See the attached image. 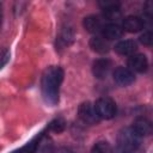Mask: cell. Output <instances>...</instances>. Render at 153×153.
<instances>
[{
    "label": "cell",
    "instance_id": "obj_1",
    "mask_svg": "<svg viewBox=\"0 0 153 153\" xmlns=\"http://www.w3.org/2000/svg\"><path fill=\"white\" fill-rule=\"evenodd\" d=\"M63 80V69L57 66L48 67L41 81L42 96L47 104L54 106L59 103V94H60V86Z\"/></svg>",
    "mask_w": 153,
    "mask_h": 153
},
{
    "label": "cell",
    "instance_id": "obj_2",
    "mask_svg": "<svg viewBox=\"0 0 153 153\" xmlns=\"http://www.w3.org/2000/svg\"><path fill=\"white\" fill-rule=\"evenodd\" d=\"M141 136L137 135L131 127L124 128L117 136V153H141Z\"/></svg>",
    "mask_w": 153,
    "mask_h": 153
},
{
    "label": "cell",
    "instance_id": "obj_3",
    "mask_svg": "<svg viewBox=\"0 0 153 153\" xmlns=\"http://www.w3.org/2000/svg\"><path fill=\"white\" fill-rule=\"evenodd\" d=\"M93 105H94L96 112H97V115H98L99 118L111 120L116 115V111H117L116 104H115V102L111 98L102 97V98L97 99Z\"/></svg>",
    "mask_w": 153,
    "mask_h": 153
},
{
    "label": "cell",
    "instance_id": "obj_4",
    "mask_svg": "<svg viewBox=\"0 0 153 153\" xmlns=\"http://www.w3.org/2000/svg\"><path fill=\"white\" fill-rule=\"evenodd\" d=\"M78 115H79V118L86 123V124H97L99 122V117L96 112V109H94V105L91 104L90 102H84L79 105L78 108Z\"/></svg>",
    "mask_w": 153,
    "mask_h": 153
},
{
    "label": "cell",
    "instance_id": "obj_5",
    "mask_svg": "<svg viewBox=\"0 0 153 153\" xmlns=\"http://www.w3.org/2000/svg\"><path fill=\"white\" fill-rule=\"evenodd\" d=\"M112 76H114V80L121 86H128V85L133 84L135 80L134 72H131L129 68L122 67V66H118L117 68H115Z\"/></svg>",
    "mask_w": 153,
    "mask_h": 153
},
{
    "label": "cell",
    "instance_id": "obj_6",
    "mask_svg": "<svg viewBox=\"0 0 153 153\" xmlns=\"http://www.w3.org/2000/svg\"><path fill=\"white\" fill-rule=\"evenodd\" d=\"M99 6L103 10V17L106 20L115 22L116 19L120 18V16H121L120 2H116V1H100Z\"/></svg>",
    "mask_w": 153,
    "mask_h": 153
},
{
    "label": "cell",
    "instance_id": "obj_7",
    "mask_svg": "<svg viewBox=\"0 0 153 153\" xmlns=\"http://www.w3.org/2000/svg\"><path fill=\"white\" fill-rule=\"evenodd\" d=\"M128 67L131 72L145 73L148 69V60L143 54H133L128 59Z\"/></svg>",
    "mask_w": 153,
    "mask_h": 153
},
{
    "label": "cell",
    "instance_id": "obj_8",
    "mask_svg": "<svg viewBox=\"0 0 153 153\" xmlns=\"http://www.w3.org/2000/svg\"><path fill=\"white\" fill-rule=\"evenodd\" d=\"M111 67H112V62L109 59H99L93 62L92 73L97 79H104L109 74Z\"/></svg>",
    "mask_w": 153,
    "mask_h": 153
},
{
    "label": "cell",
    "instance_id": "obj_9",
    "mask_svg": "<svg viewBox=\"0 0 153 153\" xmlns=\"http://www.w3.org/2000/svg\"><path fill=\"white\" fill-rule=\"evenodd\" d=\"M145 22L137 16H128L122 20V29L128 32H139L143 29Z\"/></svg>",
    "mask_w": 153,
    "mask_h": 153
},
{
    "label": "cell",
    "instance_id": "obj_10",
    "mask_svg": "<svg viewBox=\"0 0 153 153\" xmlns=\"http://www.w3.org/2000/svg\"><path fill=\"white\" fill-rule=\"evenodd\" d=\"M102 37L106 41H112V39H117L120 37H122L123 35V29L121 25H118L117 23H109L105 24L103 30H102Z\"/></svg>",
    "mask_w": 153,
    "mask_h": 153
},
{
    "label": "cell",
    "instance_id": "obj_11",
    "mask_svg": "<svg viewBox=\"0 0 153 153\" xmlns=\"http://www.w3.org/2000/svg\"><path fill=\"white\" fill-rule=\"evenodd\" d=\"M82 25L84 27L91 32V33H98V32H102L103 27H104V22L102 20L100 17L98 16H87L84 18V22H82Z\"/></svg>",
    "mask_w": 153,
    "mask_h": 153
},
{
    "label": "cell",
    "instance_id": "obj_12",
    "mask_svg": "<svg viewBox=\"0 0 153 153\" xmlns=\"http://www.w3.org/2000/svg\"><path fill=\"white\" fill-rule=\"evenodd\" d=\"M133 130L140 135L141 137L142 136H147V135H151L152 133V123L149 120H147L146 117H137L134 122H133V126H131Z\"/></svg>",
    "mask_w": 153,
    "mask_h": 153
},
{
    "label": "cell",
    "instance_id": "obj_13",
    "mask_svg": "<svg viewBox=\"0 0 153 153\" xmlns=\"http://www.w3.org/2000/svg\"><path fill=\"white\" fill-rule=\"evenodd\" d=\"M136 49H137V45L133 39H123L115 45V51L123 56L133 55L136 51Z\"/></svg>",
    "mask_w": 153,
    "mask_h": 153
},
{
    "label": "cell",
    "instance_id": "obj_14",
    "mask_svg": "<svg viewBox=\"0 0 153 153\" xmlns=\"http://www.w3.org/2000/svg\"><path fill=\"white\" fill-rule=\"evenodd\" d=\"M74 38V32L69 27H65L60 31L59 36L56 37V47L59 48H66L68 47Z\"/></svg>",
    "mask_w": 153,
    "mask_h": 153
},
{
    "label": "cell",
    "instance_id": "obj_15",
    "mask_svg": "<svg viewBox=\"0 0 153 153\" xmlns=\"http://www.w3.org/2000/svg\"><path fill=\"white\" fill-rule=\"evenodd\" d=\"M90 47L92 48L93 51L99 53V54H105L109 51V43L106 39H104L100 36H93L90 39Z\"/></svg>",
    "mask_w": 153,
    "mask_h": 153
},
{
    "label": "cell",
    "instance_id": "obj_16",
    "mask_svg": "<svg viewBox=\"0 0 153 153\" xmlns=\"http://www.w3.org/2000/svg\"><path fill=\"white\" fill-rule=\"evenodd\" d=\"M41 139H42V135L32 139L30 142H27L25 146H23L20 149H18L14 153H37V147H38V143H39Z\"/></svg>",
    "mask_w": 153,
    "mask_h": 153
},
{
    "label": "cell",
    "instance_id": "obj_17",
    "mask_svg": "<svg viewBox=\"0 0 153 153\" xmlns=\"http://www.w3.org/2000/svg\"><path fill=\"white\" fill-rule=\"evenodd\" d=\"M91 153H114V151L106 141H98L93 145Z\"/></svg>",
    "mask_w": 153,
    "mask_h": 153
},
{
    "label": "cell",
    "instance_id": "obj_18",
    "mask_svg": "<svg viewBox=\"0 0 153 153\" xmlns=\"http://www.w3.org/2000/svg\"><path fill=\"white\" fill-rule=\"evenodd\" d=\"M65 128H66V122H65V120L61 118V117L54 118V120L49 123V129H50L51 131H54V133H57V134L61 133V131H63Z\"/></svg>",
    "mask_w": 153,
    "mask_h": 153
},
{
    "label": "cell",
    "instance_id": "obj_19",
    "mask_svg": "<svg viewBox=\"0 0 153 153\" xmlns=\"http://www.w3.org/2000/svg\"><path fill=\"white\" fill-rule=\"evenodd\" d=\"M139 41L143 44V45H151L152 44V41H153V35H152V32L151 31H145L141 36H140V38H139Z\"/></svg>",
    "mask_w": 153,
    "mask_h": 153
},
{
    "label": "cell",
    "instance_id": "obj_20",
    "mask_svg": "<svg viewBox=\"0 0 153 153\" xmlns=\"http://www.w3.org/2000/svg\"><path fill=\"white\" fill-rule=\"evenodd\" d=\"M53 153H74V152L71 148H68V147H59Z\"/></svg>",
    "mask_w": 153,
    "mask_h": 153
},
{
    "label": "cell",
    "instance_id": "obj_21",
    "mask_svg": "<svg viewBox=\"0 0 153 153\" xmlns=\"http://www.w3.org/2000/svg\"><path fill=\"white\" fill-rule=\"evenodd\" d=\"M8 57H10V55L8 54H6L5 56H2V59H1V61H0V69L2 68V66L7 62V60H8Z\"/></svg>",
    "mask_w": 153,
    "mask_h": 153
},
{
    "label": "cell",
    "instance_id": "obj_22",
    "mask_svg": "<svg viewBox=\"0 0 153 153\" xmlns=\"http://www.w3.org/2000/svg\"><path fill=\"white\" fill-rule=\"evenodd\" d=\"M0 25H1V14H0Z\"/></svg>",
    "mask_w": 153,
    "mask_h": 153
}]
</instances>
